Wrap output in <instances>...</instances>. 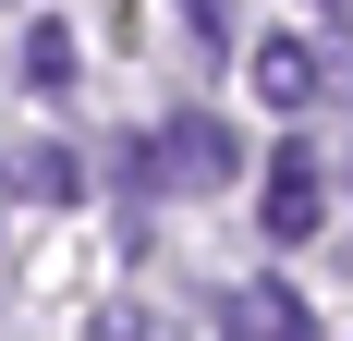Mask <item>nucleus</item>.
I'll return each mask as SVG.
<instances>
[{
	"instance_id": "obj_3",
	"label": "nucleus",
	"mask_w": 353,
	"mask_h": 341,
	"mask_svg": "<svg viewBox=\"0 0 353 341\" xmlns=\"http://www.w3.org/2000/svg\"><path fill=\"white\" fill-rule=\"evenodd\" d=\"M329 61H317V37H256V98L268 110H317Z\"/></svg>"
},
{
	"instance_id": "obj_7",
	"label": "nucleus",
	"mask_w": 353,
	"mask_h": 341,
	"mask_svg": "<svg viewBox=\"0 0 353 341\" xmlns=\"http://www.w3.org/2000/svg\"><path fill=\"white\" fill-rule=\"evenodd\" d=\"M98 341H171V329H159V317H134V305H110V317H98Z\"/></svg>"
},
{
	"instance_id": "obj_5",
	"label": "nucleus",
	"mask_w": 353,
	"mask_h": 341,
	"mask_svg": "<svg viewBox=\"0 0 353 341\" xmlns=\"http://www.w3.org/2000/svg\"><path fill=\"white\" fill-rule=\"evenodd\" d=\"M25 86H37V98H73V37H61V25L25 37Z\"/></svg>"
},
{
	"instance_id": "obj_6",
	"label": "nucleus",
	"mask_w": 353,
	"mask_h": 341,
	"mask_svg": "<svg viewBox=\"0 0 353 341\" xmlns=\"http://www.w3.org/2000/svg\"><path fill=\"white\" fill-rule=\"evenodd\" d=\"M12 183H25V195H49V207H61V195H85V159H73V146H37V159L12 170Z\"/></svg>"
},
{
	"instance_id": "obj_2",
	"label": "nucleus",
	"mask_w": 353,
	"mask_h": 341,
	"mask_svg": "<svg viewBox=\"0 0 353 341\" xmlns=\"http://www.w3.org/2000/svg\"><path fill=\"white\" fill-rule=\"evenodd\" d=\"M317 207H329L317 146H281V159H268V195H256V232L268 244H317Z\"/></svg>"
},
{
	"instance_id": "obj_4",
	"label": "nucleus",
	"mask_w": 353,
	"mask_h": 341,
	"mask_svg": "<svg viewBox=\"0 0 353 341\" xmlns=\"http://www.w3.org/2000/svg\"><path fill=\"white\" fill-rule=\"evenodd\" d=\"M232 329H256V341H317V317H305L292 280H244V293H232Z\"/></svg>"
},
{
	"instance_id": "obj_1",
	"label": "nucleus",
	"mask_w": 353,
	"mask_h": 341,
	"mask_svg": "<svg viewBox=\"0 0 353 341\" xmlns=\"http://www.w3.org/2000/svg\"><path fill=\"white\" fill-rule=\"evenodd\" d=\"M122 183H134V195H219V183H244V146H232V122L183 110V122H159V135L122 159Z\"/></svg>"
}]
</instances>
